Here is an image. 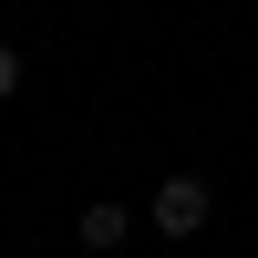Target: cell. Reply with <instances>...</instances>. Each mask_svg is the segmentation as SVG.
<instances>
[{"label":"cell","mask_w":258,"mask_h":258,"mask_svg":"<svg viewBox=\"0 0 258 258\" xmlns=\"http://www.w3.org/2000/svg\"><path fill=\"white\" fill-rule=\"evenodd\" d=\"M207 217H217V197H207V176H165V186H155V227H165V238H197Z\"/></svg>","instance_id":"obj_1"},{"label":"cell","mask_w":258,"mask_h":258,"mask_svg":"<svg viewBox=\"0 0 258 258\" xmlns=\"http://www.w3.org/2000/svg\"><path fill=\"white\" fill-rule=\"evenodd\" d=\"M124 238H135L124 207H83V248H124Z\"/></svg>","instance_id":"obj_2"},{"label":"cell","mask_w":258,"mask_h":258,"mask_svg":"<svg viewBox=\"0 0 258 258\" xmlns=\"http://www.w3.org/2000/svg\"><path fill=\"white\" fill-rule=\"evenodd\" d=\"M11 93H21V52L0 41V103H11Z\"/></svg>","instance_id":"obj_3"}]
</instances>
